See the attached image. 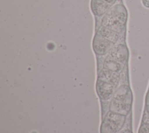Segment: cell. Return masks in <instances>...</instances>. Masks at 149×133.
<instances>
[{"mask_svg": "<svg viewBox=\"0 0 149 133\" xmlns=\"http://www.w3.org/2000/svg\"><path fill=\"white\" fill-rule=\"evenodd\" d=\"M120 133H132V131H129L128 130H124V131H122Z\"/></svg>", "mask_w": 149, "mask_h": 133, "instance_id": "cell-5", "label": "cell"}, {"mask_svg": "<svg viewBox=\"0 0 149 133\" xmlns=\"http://www.w3.org/2000/svg\"><path fill=\"white\" fill-rule=\"evenodd\" d=\"M125 116L122 114H109L102 123L101 133H118L122 128Z\"/></svg>", "mask_w": 149, "mask_h": 133, "instance_id": "cell-1", "label": "cell"}, {"mask_svg": "<svg viewBox=\"0 0 149 133\" xmlns=\"http://www.w3.org/2000/svg\"><path fill=\"white\" fill-rule=\"evenodd\" d=\"M139 133H149V125L142 126L139 131Z\"/></svg>", "mask_w": 149, "mask_h": 133, "instance_id": "cell-2", "label": "cell"}, {"mask_svg": "<svg viewBox=\"0 0 149 133\" xmlns=\"http://www.w3.org/2000/svg\"><path fill=\"white\" fill-rule=\"evenodd\" d=\"M146 107H147V112L149 114V91L148 92L147 97H146Z\"/></svg>", "mask_w": 149, "mask_h": 133, "instance_id": "cell-3", "label": "cell"}, {"mask_svg": "<svg viewBox=\"0 0 149 133\" xmlns=\"http://www.w3.org/2000/svg\"><path fill=\"white\" fill-rule=\"evenodd\" d=\"M141 2L145 7L149 8V0H141Z\"/></svg>", "mask_w": 149, "mask_h": 133, "instance_id": "cell-4", "label": "cell"}]
</instances>
